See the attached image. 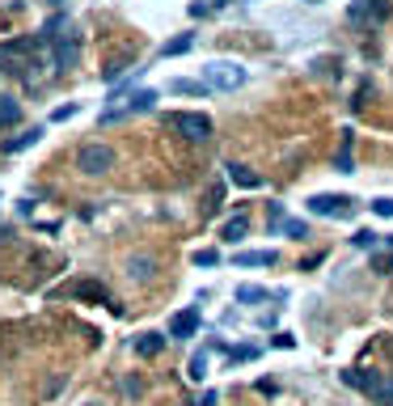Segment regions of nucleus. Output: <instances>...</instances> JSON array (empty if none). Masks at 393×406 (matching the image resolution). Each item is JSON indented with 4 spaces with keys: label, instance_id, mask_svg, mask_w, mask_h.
<instances>
[{
    "label": "nucleus",
    "instance_id": "1",
    "mask_svg": "<svg viewBox=\"0 0 393 406\" xmlns=\"http://www.w3.org/2000/svg\"><path fill=\"white\" fill-rule=\"evenodd\" d=\"M38 51H42V38H13L0 47V64H5V72L30 76L38 68Z\"/></svg>",
    "mask_w": 393,
    "mask_h": 406
},
{
    "label": "nucleus",
    "instance_id": "2",
    "mask_svg": "<svg viewBox=\"0 0 393 406\" xmlns=\"http://www.w3.org/2000/svg\"><path fill=\"white\" fill-rule=\"evenodd\" d=\"M170 127H178L191 144H203V140H211V119L207 115H199V111H178V115H170L165 119Z\"/></svg>",
    "mask_w": 393,
    "mask_h": 406
},
{
    "label": "nucleus",
    "instance_id": "3",
    "mask_svg": "<svg viewBox=\"0 0 393 406\" xmlns=\"http://www.w3.org/2000/svg\"><path fill=\"white\" fill-rule=\"evenodd\" d=\"M77 56H81V34L77 30H64L60 38L51 42V68L55 72H68L77 64Z\"/></svg>",
    "mask_w": 393,
    "mask_h": 406
},
{
    "label": "nucleus",
    "instance_id": "4",
    "mask_svg": "<svg viewBox=\"0 0 393 406\" xmlns=\"http://www.w3.org/2000/svg\"><path fill=\"white\" fill-rule=\"evenodd\" d=\"M343 385H351V389H360V393H372V398H380V402H389L393 398V385H385L376 373H368V368H347L343 373Z\"/></svg>",
    "mask_w": 393,
    "mask_h": 406
},
{
    "label": "nucleus",
    "instance_id": "5",
    "mask_svg": "<svg viewBox=\"0 0 393 406\" xmlns=\"http://www.w3.org/2000/svg\"><path fill=\"white\" fill-rule=\"evenodd\" d=\"M246 81H250V72H246L241 64H211L207 76H203L207 89H241Z\"/></svg>",
    "mask_w": 393,
    "mask_h": 406
},
{
    "label": "nucleus",
    "instance_id": "6",
    "mask_svg": "<svg viewBox=\"0 0 393 406\" xmlns=\"http://www.w3.org/2000/svg\"><path fill=\"white\" fill-rule=\"evenodd\" d=\"M77 165L97 178V174H106L110 165H115V148H106V144H85L81 157H77Z\"/></svg>",
    "mask_w": 393,
    "mask_h": 406
},
{
    "label": "nucleus",
    "instance_id": "7",
    "mask_svg": "<svg viewBox=\"0 0 393 406\" xmlns=\"http://www.w3.org/2000/svg\"><path fill=\"white\" fill-rule=\"evenodd\" d=\"M351 203L355 199H347V195H313L309 199V212L313 216H339L343 220V216H351Z\"/></svg>",
    "mask_w": 393,
    "mask_h": 406
},
{
    "label": "nucleus",
    "instance_id": "8",
    "mask_svg": "<svg viewBox=\"0 0 393 406\" xmlns=\"http://www.w3.org/2000/svg\"><path fill=\"white\" fill-rule=\"evenodd\" d=\"M389 17V0H355L351 5V22L355 26H380Z\"/></svg>",
    "mask_w": 393,
    "mask_h": 406
},
{
    "label": "nucleus",
    "instance_id": "9",
    "mask_svg": "<svg viewBox=\"0 0 393 406\" xmlns=\"http://www.w3.org/2000/svg\"><path fill=\"white\" fill-rule=\"evenodd\" d=\"M72 292H77L81 300H93V304H106V309H115V314H119V304H115V300H110V292H106V288H102L97 279H85V284H77Z\"/></svg>",
    "mask_w": 393,
    "mask_h": 406
},
{
    "label": "nucleus",
    "instance_id": "10",
    "mask_svg": "<svg viewBox=\"0 0 393 406\" xmlns=\"http://www.w3.org/2000/svg\"><path fill=\"white\" fill-rule=\"evenodd\" d=\"M199 330V309H182V314H174V322H170V334L174 339H191Z\"/></svg>",
    "mask_w": 393,
    "mask_h": 406
},
{
    "label": "nucleus",
    "instance_id": "11",
    "mask_svg": "<svg viewBox=\"0 0 393 406\" xmlns=\"http://www.w3.org/2000/svg\"><path fill=\"white\" fill-rule=\"evenodd\" d=\"M275 259H279L275 250H241L233 263H237V267H271Z\"/></svg>",
    "mask_w": 393,
    "mask_h": 406
},
{
    "label": "nucleus",
    "instance_id": "12",
    "mask_svg": "<svg viewBox=\"0 0 393 406\" xmlns=\"http://www.w3.org/2000/svg\"><path fill=\"white\" fill-rule=\"evenodd\" d=\"M246 233H250V220H246V216H233L229 225L220 229V241H233V245H237V241H241Z\"/></svg>",
    "mask_w": 393,
    "mask_h": 406
},
{
    "label": "nucleus",
    "instance_id": "13",
    "mask_svg": "<svg viewBox=\"0 0 393 406\" xmlns=\"http://www.w3.org/2000/svg\"><path fill=\"white\" fill-rule=\"evenodd\" d=\"M351 131H343V148L339 152H334V170H339V174H351Z\"/></svg>",
    "mask_w": 393,
    "mask_h": 406
},
{
    "label": "nucleus",
    "instance_id": "14",
    "mask_svg": "<svg viewBox=\"0 0 393 406\" xmlns=\"http://www.w3.org/2000/svg\"><path fill=\"white\" fill-rule=\"evenodd\" d=\"M38 136H42V127H30V131H22V136H13V140H5V152H22V148H30V144H38Z\"/></svg>",
    "mask_w": 393,
    "mask_h": 406
},
{
    "label": "nucleus",
    "instance_id": "15",
    "mask_svg": "<svg viewBox=\"0 0 393 406\" xmlns=\"http://www.w3.org/2000/svg\"><path fill=\"white\" fill-rule=\"evenodd\" d=\"M195 47V34H178V38H170L161 47V56H182V51H191Z\"/></svg>",
    "mask_w": 393,
    "mask_h": 406
},
{
    "label": "nucleus",
    "instance_id": "16",
    "mask_svg": "<svg viewBox=\"0 0 393 406\" xmlns=\"http://www.w3.org/2000/svg\"><path fill=\"white\" fill-rule=\"evenodd\" d=\"M229 170H233V182H237V186H246V190H258V186H262V178L250 174L246 165H229Z\"/></svg>",
    "mask_w": 393,
    "mask_h": 406
},
{
    "label": "nucleus",
    "instance_id": "17",
    "mask_svg": "<svg viewBox=\"0 0 393 406\" xmlns=\"http://www.w3.org/2000/svg\"><path fill=\"white\" fill-rule=\"evenodd\" d=\"M161 347H165V334H140V339H136V351H140V355H157Z\"/></svg>",
    "mask_w": 393,
    "mask_h": 406
},
{
    "label": "nucleus",
    "instance_id": "18",
    "mask_svg": "<svg viewBox=\"0 0 393 406\" xmlns=\"http://www.w3.org/2000/svg\"><path fill=\"white\" fill-rule=\"evenodd\" d=\"M174 93H191V97H199V93H207V85L203 81H186V76H178L174 85H170Z\"/></svg>",
    "mask_w": 393,
    "mask_h": 406
},
{
    "label": "nucleus",
    "instance_id": "19",
    "mask_svg": "<svg viewBox=\"0 0 393 406\" xmlns=\"http://www.w3.org/2000/svg\"><path fill=\"white\" fill-rule=\"evenodd\" d=\"M22 119V106L13 97H0V123H17Z\"/></svg>",
    "mask_w": 393,
    "mask_h": 406
},
{
    "label": "nucleus",
    "instance_id": "20",
    "mask_svg": "<svg viewBox=\"0 0 393 406\" xmlns=\"http://www.w3.org/2000/svg\"><path fill=\"white\" fill-rule=\"evenodd\" d=\"M148 275H152V263L144 259V254H136V259H131V279H136V284H144Z\"/></svg>",
    "mask_w": 393,
    "mask_h": 406
},
{
    "label": "nucleus",
    "instance_id": "21",
    "mask_svg": "<svg viewBox=\"0 0 393 406\" xmlns=\"http://www.w3.org/2000/svg\"><path fill=\"white\" fill-rule=\"evenodd\" d=\"M152 102H157V89H140V93L131 97L127 111H152Z\"/></svg>",
    "mask_w": 393,
    "mask_h": 406
},
{
    "label": "nucleus",
    "instance_id": "22",
    "mask_svg": "<svg viewBox=\"0 0 393 406\" xmlns=\"http://www.w3.org/2000/svg\"><path fill=\"white\" fill-rule=\"evenodd\" d=\"M203 368H207V355L199 351V355H191V368H186V377H191V381H203V377H207Z\"/></svg>",
    "mask_w": 393,
    "mask_h": 406
},
{
    "label": "nucleus",
    "instance_id": "23",
    "mask_svg": "<svg viewBox=\"0 0 393 406\" xmlns=\"http://www.w3.org/2000/svg\"><path fill=\"white\" fill-rule=\"evenodd\" d=\"M266 296H275V292H262V288H250V284L237 288V300H246V304H250V300H266Z\"/></svg>",
    "mask_w": 393,
    "mask_h": 406
},
{
    "label": "nucleus",
    "instance_id": "24",
    "mask_svg": "<svg viewBox=\"0 0 393 406\" xmlns=\"http://www.w3.org/2000/svg\"><path fill=\"white\" fill-rule=\"evenodd\" d=\"M216 263H220L216 250H199V254H195V267H216Z\"/></svg>",
    "mask_w": 393,
    "mask_h": 406
},
{
    "label": "nucleus",
    "instance_id": "25",
    "mask_svg": "<svg viewBox=\"0 0 393 406\" xmlns=\"http://www.w3.org/2000/svg\"><path fill=\"white\" fill-rule=\"evenodd\" d=\"M351 241H355L360 250H372V245H376V233H372V229H360V233L351 237Z\"/></svg>",
    "mask_w": 393,
    "mask_h": 406
},
{
    "label": "nucleus",
    "instance_id": "26",
    "mask_svg": "<svg viewBox=\"0 0 393 406\" xmlns=\"http://www.w3.org/2000/svg\"><path fill=\"white\" fill-rule=\"evenodd\" d=\"M372 212L376 216H393V199H372Z\"/></svg>",
    "mask_w": 393,
    "mask_h": 406
},
{
    "label": "nucleus",
    "instance_id": "27",
    "mask_svg": "<svg viewBox=\"0 0 393 406\" xmlns=\"http://www.w3.org/2000/svg\"><path fill=\"white\" fill-rule=\"evenodd\" d=\"M224 203V186H211V195H207V212H216Z\"/></svg>",
    "mask_w": 393,
    "mask_h": 406
},
{
    "label": "nucleus",
    "instance_id": "28",
    "mask_svg": "<svg viewBox=\"0 0 393 406\" xmlns=\"http://www.w3.org/2000/svg\"><path fill=\"white\" fill-rule=\"evenodd\" d=\"M271 347H279V351L288 347V351H292V347H296V339H292V334H275V339H271Z\"/></svg>",
    "mask_w": 393,
    "mask_h": 406
},
{
    "label": "nucleus",
    "instance_id": "29",
    "mask_svg": "<svg viewBox=\"0 0 393 406\" xmlns=\"http://www.w3.org/2000/svg\"><path fill=\"white\" fill-rule=\"evenodd\" d=\"M72 115H77V106H64V111H55L51 119H55V123H64V119H72Z\"/></svg>",
    "mask_w": 393,
    "mask_h": 406
},
{
    "label": "nucleus",
    "instance_id": "30",
    "mask_svg": "<svg viewBox=\"0 0 393 406\" xmlns=\"http://www.w3.org/2000/svg\"><path fill=\"white\" fill-rule=\"evenodd\" d=\"M186 406H216V393H203L199 402H186Z\"/></svg>",
    "mask_w": 393,
    "mask_h": 406
},
{
    "label": "nucleus",
    "instance_id": "31",
    "mask_svg": "<svg viewBox=\"0 0 393 406\" xmlns=\"http://www.w3.org/2000/svg\"><path fill=\"white\" fill-rule=\"evenodd\" d=\"M47 5H64V0H47Z\"/></svg>",
    "mask_w": 393,
    "mask_h": 406
},
{
    "label": "nucleus",
    "instance_id": "32",
    "mask_svg": "<svg viewBox=\"0 0 393 406\" xmlns=\"http://www.w3.org/2000/svg\"><path fill=\"white\" fill-rule=\"evenodd\" d=\"M305 5H317V0H305Z\"/></svg>",
    "mask_w": 393,
    "mask_h": 406
}]
</instances>
